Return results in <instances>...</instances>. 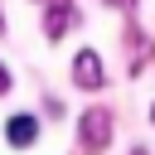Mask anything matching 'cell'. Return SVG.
<instances>
[{"label": "cell", "instance_id": "cell-2", "mask_svg": "<svg viewBox=\"0 0 155 155\" xmlns=\"http://www.w3.org/2000/svg\"><path fill=\"white\" fill-rule=\"evenodd\" d=\"M73 82L78 87H87V92H97L107 78H102V58L92 53V48H78V58H73Z\"/></svg>", "mask_w": 155, "mask_h": 155}, {"label": "cell", "instance_id": "cell-4", "mask_svg": "<svg viewBox=\"0 0 155 155\" xmlns=\"http://www.w3.org/2000/svg\"><path fill=\"white\" fill-rule=\"evenodd\" d=\"M73 19H78V10H73L68 0H53V5H48V15H44V34H48V39H63Z\"/></svg>", "mask_w": 155, "mask_h": 155}, {"label": "cell", "instance_id": "cell-5", "mask_svg": "<svg viewBox=\"0 0 155 155\" xmlns=\"http://www.w3.org/2000/svg\"><path fill=\"white\" fill-rule=\"evenodd\" d=\"M0 92H10V68L0 63Z\"/></svg>", "mask_w": 155, "mask_h": 155}, {"label": "cell", "instance_id": "cell-3", "mask_svg": "<svg viewBox=\"0 0 155 155\" xmlns=\"http://www.w3.org/2000/svg\"><path fill=\"white\" fill-rule=\"evenodd\" d=\"M34 136H39V116H29V111H15V116L5 121V140H10L15 150L34 145Z\"/></svg>", "mask_w": 155, "mask_h": 155}, {"label": "cell", "instance_id": "cell-7", "mask_svg": "<svg viewBox=\"0 0 155 155\" xmlns=\"http://www.w3.org/2000/svg\"><path fill=\"white\" fill-rule=\"evenodd\" d=\"M150 116H155V107H150Z\"/></svg>", "mask_w": 155, "mask_h": 155}, {"label": "cell", "instance_id": "cell-1", "mask_svg": "<svg viewBox=\"0 0 155 155\" xmlns=\"http://www.w3.org/2000/svg\"><path fill=\"white\" fill-rule=\"evenodd\" d=\"M107 140H111V111H102V107L82 111L78 116V145H82V155H102Z\"/></svg>", "mask_w": 155, "mask_h": 155}, {"label": "cell", "instance_id": "cell-6", "mask_svg": "<svg viewBox=\"0 0 155 155\" xmlns=\"http://www.w3.org/2000/svg\"><path fill=\"white\" fill-rule=\"evenodd\" d=\"M111 5H131V0H111Z\"/></svg>", "mask_w": 155, "mask_h": 155}]
</instances>
